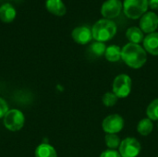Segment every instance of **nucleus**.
Returning a JSON list of instances; mask_svg holds the SVG:
<instances>
[{"instance_id":"1","label":"nucleus","mask_w":158,"mask_h":157,"mask_svg":"<svg viewBox=\"0 0 158 157\" xmlns=\"http://www.w3.org/2000/svg\"><path fill=\"white\" fill-rule=\"evenodd\" d=\"M121 58L131 68H141L147 61V54L140 44L129 43L121 49Z\"/></svg>"},{"instance_id":"2","label":"nucleus","mask_w":158,"mask_h":157,"mask_svg":"<svg viewBox=\"0 0 158 157\" xmlns=\"http://www.w3.org/2000/svg\"><path fill=\"white\" fill-rule=\"evenodd\" d=\"M93 38L97 42H106L111 40L117 33V25L107 19H99L92 28Z\"/></svg>"},{"instance_id":"3","label":"nucleus","mask_w":158,"mask_h":157,"mask_svg":"<svg viewBox=\"0 0 158 157\" xmlns=\"http://www.w3.org/2000/svg\"><path fill=\"white\" fill-rule=\"evenodd\" d=\"M148 0H124L123 11L125 15L132 19L141 18L147 12Z\"/></svg>"},{"instance_id":"4","label":"nucleus","mask_w":158,"mask_h":157,"mask_svg":"<svg viewBox=\"0 0 158 157\" xmlns=\"http://www.w3.org/2000/svg\"><path fill=\"white\" fill-rule=\"evenodd\" d=\"M132 81L129 75L119 74L118 75L112 83V93L116 94L118 98H126L131 92Z\"/></svg>"},{"instance_id":"5","label":"nucleus","mask_w":158,"mask_h":157,"mask_svg":"<svg viewBox=\"0 0 158 157\" xmlns=\"http://www.w3.org/2000/svg\"><path fill=\"white\" fill-rule=\"evenodd\" d=\"M25 122L24 115L18 109H11L4 117V125L10 131H18L22 129Z\"/></svg>"},{"instance_id":"6","label":"nucleus","mask_w":158,"mask_h":157,"mask_svg":"<svg viewBox=\"0 0 158 157\" xmlns=\"http://www.w3.org/2000/svg\"><path fill=\"white\" fill-rule=\"evenodd\" d=\"M141 143L137 139L128 137L121 141L118 153L121 157H137L141 153Z\"/></svg>"},{"instance_id":"7","label":"nucleus","mask_w":158,"mask_h":157,"mask_svg":"<svg viewBox=\"0 0 158 157\" xmlns=\"http://www.w3.org/2000/svg\"><path fill=\"white\" fill-rule=\"evenodd\" d=\"M103 130L106 133L117 134L120 132L124 128V119L120 115L112 114L105 118L102 122Z\"/></svg>"},{"instance_id":"8","label":"nucleus","mask_w":158,"mask_h":157,"mask_svg":"<svg viewBox=\"0 0 158 157\" xmlns=\"http://www.w3.org/2000/svg\"><path fill=\"white\" fill-rule=\"evenodd\" d=\"M123 8V3L119 0H106L101 7V13L105 19H110L117 18Z\"/></svg>"},{"instance_id":"9","label":"nucleus","mask_w":158,"mask_h":157,"mask_svg":"<svg viewBox=\"0 0 158 157\" xmlns=\"http://www.w3.org/2000/svg\"><path fill=\"white\" fill-rule=\"evenodd\" d=\"M158 28V15L155 12H146L141 17L140 29L145 33L155 32Z\"/></svg>"},{"instance_id":"10","label":"nucleus","mask_w":158,"mask_h":157,"mask_svg":"<svg viewBox=\"0 0 158 157\" xmlns=\"http://www.w3.org/2000/svg\"><path fill=\"white\" fill-rule=\"evenodd\" d=\"M73 40L80 44H87L93 39L92 30L87 26H79L72 31Z\"/></svg>"},{"instance_id":"11","label":"nucleus","mask_w":158,"mask_h":157,"mask_svg":"<svg viewBox=\"0 0 158 157\" xmlns=\"http://www.w3.org/2000/svg\"><path fill=\"white\" fill-rule=\"evenodd\" d=\"M143 48L147 53L153 56H158V32L149 33L144 37Z\"/></svg>"},{"instance_id":"12","label":"nucleus","mask_w":158,"mask_h":157,"mask_svg":"<svg viewBox=\"0 0 158 157\" xmlns=\"http://www.w3.org/2000/svg\"><path fill=\"white\" fill-rule=\"evenodd\" d=\"M46 8L49 12L56 16H63L67 12V8L62 0H46Z\"/></svg>"},{"instance_id":"13","label":"nucleus","mask_w":158,"mask_h":157,"mask_svg":"<svg viewBox=\"0 0 158 157\" xmlns=\"http://www.w3.org/2000/svg\"><path fill=\"white\" fill-rule=\"evenodd\" d=\"M16 17V9L11 4H4L0 6V19L4 22H11Z\"/></svg>"},{"instance_id":"14","label":"nucleus","mask_w":158,"mask_h":157,"mask_svg":"<svg viewBox=\"0 0 158 157\" xmlns=\"http://www.w3.org/2000/svg\"><path fill=\"white\" fill-rule=\"evenodd\" d=\"M126 37L131 43H136V44H139L140 43L143 42L144 39L143 31L140 28L135 26L131 27L127 30Z\"/></svg>"},{"instance_id":"15","label":"nucleus","mask_w":158,"mask_h":157,"mask_svg":"<svg viewBox=\"0 0 158 157\" xmlns=\"http://www.w3.org/2000/svg\"><path fill=\"white\" fill-rule=\"evenodd\" d=\"M35 157H57V154L52 145L42 143L35 150Z\"/></svg>"},{"instance_id":"16","label":"nucleus","mask_w":158,"mask_h":157,"mask_svg":"<svg viewBox=\"0 0 158 157\" xmlns=\"http://www.w3.org/2000/svg\"><path fill=\"white\" fill-rule=\"evenodd\" d=\"M105 56L109 62H118L121 58V48L116 44L109 45L106 47Z\"/></svg>"},{"instance_id":"17","label":"nucleus","mask_w":158,"mask_h":157,"mask_svg":"<svg viewBox=\"0 0 158 157\" xmlns=\"http://www.w3.org/2000/svg\"><path fill=\"white\" fill-rule=\"evenodd\" d=\"M154 130V125L151 119L148 118H143L139 121L137 125V131L142 136H148Z\"/></svg>"},{"instance_id":"18","label":"nucleus","mask_w":158,"mask_h":157,"mask_svg":"<svg viewBox=\"0 0 158 157\" xmlns=\"http://www.w3.org/2000/svg\"><path fill=\"white\" fill-rule=\"evenodd\" d=\"M120 138L117 134H109L106 133L105 136V143L106 147L110 150H116L120 145Z\"/></svg>"},{"instance_id":"19","label":"nucleus","mask_w":158,"mask_h":157,"mask_svg":"<svg viewBox=\"0 0 158 157\" xmlns=\"http://www.w3.org/2000/svg\"><path fill=\"white\" fill-rule=\"evenodd\" d=\"M146 115L149 119L152 121H157L158 120V98L153 100L146 109Z\"/></svg>"},{"instance_id":"20","label":"nucleus","mask_w":158,"mask_h":157,"mask_svg":"<svg viewBox=\"0 0 158 157\" xmlns=\"http://www.w3.org/2000/svg\"><path fill=\"white\" fill-rule=\"evenodd\" d=\"M89 50L94 56H105V53H106V45L105 44V43L95 41L94 43H93L90 45Z\"/></svg>"},{"instance_id":"21","label":"nucleus","mask_w":158,"mask_h":157,"mask_svg":"<svg viewBox=\"0 0 158 157\" xmlns=\"http://www.w3.org/2000/svg\"><path fill=\"white\" fill-rule=\"evenodd\" d=\"M118 98L116 96L114 93H106L102 97V102L105 106L106 107H112L118 103Z\"/></svg>"},{"instance_id":"22","label":"nucleus","mask_w":158,"mask_h":157,"mask_svg":"<svg viewBox=\"0 0 158 157\" xmlns=\"http://www.w3.org/2000/svg\"><path fill=\"white\" fill-rule=\"evenodd\" d=\"M7 112H8V106L6 102L4 99L0 98V118H4Z\"/></svg>"},{"instance_id":"23","label":"nucleus","mask_w":158,"mask_h":157,"mask_svg":"<svg viewBox=\"0 0 158 157\" xmlns=\"http://www.w3.org/2000/svg\"><path fill=\"white\" fill-rule=\"evenodd\" d=\"M99 157H121V155H119V153L116 150H106L104 151Z\"/></svg>"},{"instance_id":"24","label":"nucleus","mask_w":158,"mask_h":157,"mask_svg":"<svg viewBox=\"0 0 158 157\" xmlns=\"http://www.w3.org/2000/svg\"><path fill=\"white\" fill-rule=\"evenodd\" d=\"M148 5L152 9H158V0H148Z\"/></svg>"},{"instance_id":"25","label":"nucleus","mask_w":158,"mask_h":157,"mask_svg":"<svg viewBox=\"0 0 158 157\" xmlns=\"http://www.w3.org/2000/svg\"><path fill=\"white\" fill-rule=\"evenodd\" d=\"M119 1H120V0H119Z\"/></svg>"}]
</instances>
